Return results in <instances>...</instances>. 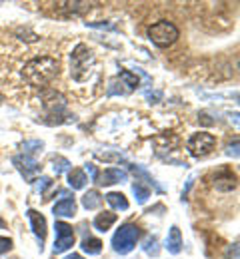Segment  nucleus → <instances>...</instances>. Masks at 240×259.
<instances>
[{
  "label": "nucleus",
  "instance_id": "nucleus-1",
  "mask_svg": "<svg viewBox=\"0 0 240 259\" xmlns=\"http://www.w3.org/2000/svg\"><path fill=\"white\" fill-rule=\"evenodd\" d=\"M58 74V60L52 56L32 58L22 68V76L30 86H44Z\"/></svg>",
  "mask_w": 240,
  "mask_h": 259
},
{
  "label": "nucleus",
  "instance_id": "nucleus-2",
  "mask_svg": "<svg viewBox=\"0 0 240 259\" xmlns=\"http://www.w3.org/2000/svg\"><path fill=\"white\" fill-rule=\"evenodd\" d=\"M94 64H96L94 52L86 44H78L70 54V76L76 82H84L90 78Z\"/></svg>",
  "mask_w": 240,
  "mask_h": 259
},
{
  "label": "nucleus",
  "instance_id": "nucleus-3",
  "mask_svg": "<svg viewBox=\"0 0 240 259\" xmlns=\"http://www.w3.org/2000/svg\"><path fill=\"white\" fill-rule=\"evenodd\" d=\"M42 110H44V122L54 126V124H64L70 122L68 112H66V98L56 90H46L42 94Z\"/></svg>",
  "mask_w": 240,
  "mask_h": 259
},
{
  "label": "nucleus",
  "instance_id": "nucleus-4",
  "mask_svg": "<svg viewBox=\"0 0 240 259\" xmlns=\"http://www.w3.org/2000/svg\"><path fill=\"white\" fill-rule=\"evenodd\" d=\"M138 237H140V229L136 224H124L112 235V249L120 255H126L136 247Z\"/></svg>",
  "mask_w": 240,
  "mask_h": 259
},
{
  "label": "nucleus",
  "instance_id": "nucleus-5",
  "mask_svg": "<svg viewBox=\"0 0 240 259\" xmlns=\"http://www.w3.org/2000/svg\"><path fill=\"white\" fill-rule=\"evenodd\" d=\"M178 28L168 22V20H160V22H154L150 28H148V40L154 44V46H158V48H166V46H170L176 42V38H178Z\"/></svg>",
  "mask_w": 240,
  "mask_h": 259
},
{
  "label": "nucleus",
  "instance_id": "nucleus-6",
  "mask_svg": "<svg viewBox=\"0 0 240 259\" xmlns=\"http://www.w3.org/2000/svg\"><path fill=\"white\" fill-rule=\"evenodd\" d=\"M138 86H140V82H138V76L134 72L120 70V74L114 80H110L106 94L108 96H128V94H132L136 90Z\"/></svg>",
  "mask_w": 240,
  "mask_h": 259
},
{
  "label": "nucleus",
  "instance_id": "nucleus-7",
  "mask_svg": "<svg viewBox=\"0 0 240 259\" xmlns=\"http://www.w3.org/2000/svg\"><path fill=\"white\" fill-rule=\"evenodd\" d=\"M216 146V138L208 132H198V134H192L186 142V150L190 152L192 158H204L208 156Z\"/></svg>",
  "mask_w": 240,
  "mask_h": 259
},
{
  "label": "nucleus",
  "instance_id": "nucleus-8",
  "mask_svg": "<svg viewBox=\"0 0 240 259\" xmlns=\"http://www.w3.org/2000/svg\"><path fill=\"white\" fill-rule=\"evenodd\" d=\"M12 163L16 165V169L20 171V176L24 178V182L32 184L36 180V176L42 171V165L36 162V158L32 156H26V154H18L12 158Z\"/></svg>",
  "mask_w": 240,
  "mask_h": 259
},
{
  "label": "nucleus",
  "instance_id": "nucleus-9",
  "mask_svg": "<svg viewBox=\"0 0 240 259\" xmlns=\"http://www.w3.org/2000/svg\"><path fill=\"white\" fill-rule=\"evenodd\" d=\"M54 231H56V239H54V253H64L74 245V231L66 222H56L54 224Z\"/></svg>",
  "mask_w": 240,
  "mask_h": 259
},
{
  "label": "nucleus",
  "instance_id": "nucleus-10",
  "mask_svg": "<svg viewBox=\"0 0 240 259\" xmlns=\"http://www.w3.org/2000/svg\"><path fill=\"white\" fill-rule=\"evenodd\" d=\"M212 186L218 192H232L236 190V176L230 169H220L212 176Z\"/></svg>",
  "mask_w": 240,
  "mask_h": 259
},
{
  "label": "nucleus",
  "instance_id": "nucleus-11",
  "mask_svg": "<svg viewBox=\"0 0 240 259\" xmlns=\"http://www.w3.org/2000/svg\"><path fill=\"white\" fill-rule=\"evenodd\" d=\"M28 220H30V227H32V233L38 239V245H40V251H42V245H44V239H46V220L42 213H38L36 209H28L26 211Z\"/></svg>",
  "mask_w": 240,
  "mask_h": 259
},
{
  "label": "nucleus",
  "instance_id": "nucleus-12",
  "mask_svg": "<svg viewBox=\"0 0 240 259\" xmlns=\"http://www.w3.org/2000/svg\"><path fill=\"white\" fill-rule=\"evenodd\" d=\"M126 180H128V174L124 169H120V167H108V169H104L102 174L96 176L94 182L100 184V186H112V184H122Z\"/></svg>",
  "mask_w": 240,
  "mask_h": 259
},
{
  "label": "nucleus",
  "instance_id": "nucleus-13",
  "mask_svg": "<svg viewBox=\"0 0 240 259\" xmlns=\"http://www.w3.org/2000/svg\"><path fill=\"white\" fill-rule=\"evenodd\" d=\"M164 247L168 249V253L172 255H178L182 251V233L176 226L170 227L168 235H166V241H164Z\"/></svg>",
  "mask_w": 240,
  "mask_h": 259
},
{
  "label": "nucleus",
  "instance_id": "nucleus-14",
  "mask_svg": "<svg viewBox=\"0 0 240 259\" xmlns=\"http://www.w3.org/2000/svg\"><path fill=\"white\" fill-rule=\"evenodd\" d=\"M52 213H54V218H74L76 215V201L72 197H66V199L58 201L52 207Z\"/></svg>",
  "mask_w": 240,
  "mask_h": 259
},
{
  "label": "nucleus",
  "instance_id": "nucleus-15",
  "mask_svg": "<svg viewBox=\"0 0 240 259\" xmlns=\"http://www.w3.org/2000/svg\"><path fill=\"white\" fill-rule=\"evenodd\" d=\"M86 184H88V178H86V171H84V169H78V167L70 169L68 171V186L72 188V190H82Z\"/></svg>",
  "mask_w": 240,
  "mask_h": 259
},
{
  "label": "nucleus",
  "instance_id": "nucleus-16",
  "mask_svg": "<svg viewBox=\"0 0 240 259\" xmlns=\"http://www.w3.org/2000/svg\"><path fill=\"white\" fill-rule=\"evenodd\" d=\"M94 227L98 229V231H108L110 227L116 224V213H112V211H102V213H98L96 218H94Z\"/></svg>",
  "mask_w": 240,
  "mask_h": 259
},
{
  "label": "nucleus",
  "instance_id": "nucleus-17",
  "mask_svg": "<svg viewBox=\"0 0 240 259\" xmlns=\"http://www.w3.org/2000/svg\"><path fill=\"white\" fill-rule=\"evenodd\" d=\"M104 197H106V201L110 203L112 209H118V211H126V209H128V199L124 197V194H120V192H110V194H106Z\"/></svg>",
  "mask_w": 240,
  "mask_h": 259
},
{
  "label": "nucleus",
  "instance_id": "nucleus-18",
  "mask_svg": "<svg viewBox=\"0 0 240 259\" xmlns=\"http://www.w3.org/2000/svg\"><path fill=\"white\" fill-rule=\"evenodd\" d=\"M82 205H84L86 209H98V207L102 205V195H100V192L88 190L86 194L82 195Z\"/></svg>",
  "mask_w": 240,
  "mask_h": 259
},
{
  "label": "nucleus",
  "instance_id": "nucleus-19",
  "mask_svg": "<svg viewBox=\"0 0 240 259\" xmlns=\"http://www.w3.org/2000/svg\"><path fill=\"white\" fill-rule=\"evenodd\" d=\"M80 247H82V251L88 253V255H98V253L102 251V241L96 239V237H84V241H82Z\"/></svg>",
  "mask_w": 240,
  "mask_h": 259
},
{
  "label": "nucleus",
  "instance_id": "nucleus-20",
  "mask_svg": "<svg viewBox=\"0 0 240 259\" xmlns=\"http://www.w3.org/2000/svg\"><path fill=\"white\" fill-rule=\"evenodd\" d=\"M132 194H134L138 203H146L148 197H150V188H148V184H144V182L136 180V184L132 186Z\"/></svg>",
  "mask_w": 240,
  "mask_h": 259
},
{
  "label": "nucleus",
  "instance_id": "nucleus-21",
  "mask_svg": "<svg viewBox=\"0 0 240 259\" xmlns=\"http://www.w3.org/2000/svg\"><path fill=\"white\" fill-rule=\"evenodd\" d=\"M20 150H22V154L35 158V154L44 150V142H42V140H28V142H22V144H20Z\"/></svg>",
  "mask_w": 240,
  "mask_h": 259
},
{
  "label": "nucleus",
  "instance_id": "nucleus-22",
  "mask_svg": "<svg viewBox=\"0 0 240 259\" xmlns=\"http://www.w3.org/2000/svg\"><path fill=\"white\" fill-rule=\"evenodd\" d=\"M52 169H54V174L56 176H62L64 171H70L72 169V165L66 158H60V156H56L54 160H52Z\"/></svg>",
  "mask_w": 240,
  "mask_h": 259
},
{
  "label": "nucleus",
  "instance_id": "nucleus-23",
  "mask_svg": "<svg viewBox=\"0 0 240 259\" xmlns=\"http://www.w3.org/2000/svg\"><path fill=\"white\" fill-rule=\"evenodd\" d=\"M32 184H35V190H36V192L44 195V192H46V190H48V188L52 186V180H50V178H46V176H42V178H36Z\"/></svg>",
  "mask_w": 240,
  "mask_h": 259
},
{
  "label": "nucleus",
  "instance_id": "nucleus-24",
  "mask_svg": "<svg viewBox=\"0 0 240 259\" xmlns=\"http://www.w3.org/2000/svg\"><path fill=\"white\" fill-rule=\"evenodd\" d=\"M144 251L148 253V255H158V239L152 235V237H146V241H144Z\"/></svg>",
  "mask_w": 240,
  "mask_h": 259
},
{
  "label": "nucleus",
  "instance_id": "nucleus-25",
  "mask_svg": "<svg viewBox=\"0 0 240 259\" xmlns=\"http://www.w3.org/2000/svg\"><path fill=\"white\" fill-rule=\"evenodd\" d=\"M10 249H12V239L10 237H0V255L8 253Z\"/></svg>",
  "mask_w": 240,
  "mask_h": 259
},
{
  "label": "nucleus",
  "instance_id": "nucleus-26",
  "mask_svg": "<svg viewBox=\"0 0 240 259\" xmlns=\"http://www.w3.org/2000/svg\"><path fill=\"white\" fill-rule=\"evenodd\" d=\"M226 259H238V243H232L226 249Z\"/></svg>",
  "mask_w": 240,
  "mask_h": 259
},
{
  "label": "nucleus",
  "instance_id": "nucleus-27",
  "mask_svg": "<svg viewBox=\"0 0 240 259\" xmlns=\"http://www.w3.org/2000/svg\"><path fill=\"white\" fill-rule=\"evenodd\" d=\"M226 154H228V156H234V158H238V140H234V144H230V146H228Z\"/></svg>",
  "mask_w": 240,
  "mask_h": 259
},
{
  "label": "nucleus",
  "instance_id": "nucleus-28",
  "mask_svg": "<svg viewBox=\"0 0 240 259\" xmlns=\"http://www.w3.org/2000/svg\"><path fill=\"white\" fill-rule=\"evenodd\" d=\"M86 171H88V174L92 176V182H94V180H96V176H98V171H96V167H94L92 163H86Z\"/></svg>",
  "mask_w": 240,
  "mask_h": 259
},
{
  "label": "nucleus",
  "instance_id": "nucleus-29",
  "mask_svg": "<svg viewBox=\"0 0 240 259\" xmlns=\"http://www.w3.org/2000/svg\"><path fill=\"white\" fill-rule=\"evenodd\" d=\"M198 120H202V124H206V126H210V124H214L212 120H208V114H206V112H202V114H198Z\"/></svg>",
  "mask_w": 240,
  "mask_h": 259
},
{
  "label": "nucleus",
  "instance_id": "nucleus-30",
  "mask_svg": "<svg viewBox=\"0 0 240 259\" xmlns=\"http://www.w3.org/2000/svg\"><path fill=\"white\" fill-rule=\"evenodd\" d=\"M64 259H84L82 255H78V253H70V255H66Z\"/></svg>",
  "mask_w": 240,
  "mask_h": 259
},
{
  "label": "nucleus",
  "instance_id": "nucleus-31",
  "mask_svg": "<svg viewBox=\"0 0 240 259\" xmlns=\"http://www.w3.org/2000/svg\"><path fill=\"white\" fill-rule=\"evenodd\" d=\"M2 227H4V220H2V218H0V229H2Z\"/></svg>",
  "mask_w": 240,
  "mask_h": 259
},
{
  "label": "nucleus",
  "instance_id": "nucleus-32",
  "mask_svg": "<svg viewBox=\"0 0 240 259\" xmlns=\"http://www.w3.org/2000/svg\"><path fill=\"white\" fill-rule=\"evenodd\" d=\"M0 102H2V94H0Z\"/></svg>",
  "mask_w": 240,
  "mask_h": 259
}]
</instances>
